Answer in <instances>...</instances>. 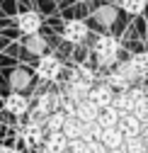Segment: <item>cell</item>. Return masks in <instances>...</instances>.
<instances>
[{
    "label": "cell",
    "mask_w": 148,
    "mask_h": 153,
    "mask_svg": "<svg viewBox=\"0 0 148 153\" xmlns=\"http://www.w3.org/2000/svg\"><path fill=\"white\" fill-rule=\"evenodd\" d=\"M39 153H49V151H44V148H41V151H39Z\"/></svg>",
    "instance_id": "e575fe53"
},
{
    "label": "cell",
    "mask_w": 148,
    "mask_h": 153,
    "mask_svg": "<svg viewBox=\"0 0 148 153\" xmlns=\"http://www.w3.org/2000/svg\"><path fill=\"white\" fill-rule=\"evenodd\" d=\"M119 117H121V114H119L117 107H102L100 114H97V124H100L102 131H107V129H117Z\"/></svg>",
    "instance_id": "8fae6325"
},
{
    "label": "cell",
    "mask_w": 148,
    "mask_h": 153,
    "mask_svg": "<svg viewBox=\"0 0 148 153\" xmlns=\"http://www.w3.org/2000/svg\"><path fill=\"white\" fill-rule=\"evenodd\" d=\"M148 5V0H119V7L129 15H141Z\"/></svg>",
    "instance_id": "d4e9b609"
},
{
    "label": "cell",
    "mask_w": 148,
    "mask_h": 153,
    "mask_svg": "<svg viewBox=\"0 0 148 153\" xmlns=\"http://www.w3.org/2000/svg\"><path fill=\"white\" fill-rule=\"evenodd\" d=\"M61 71H63L61 61L56 59V56H51V53H44L41 59L36 61V78H41L46 83H53L61 75Z\"/></svg>",
    "instance_id": "7a4b0ae2"
},
{
    "label": "cell",
    "mask_w": 148,
    "mask_h": 153,
    "mask_svg": "<svg viewBox=\"0 0 148 153\" xmlns=\"http://www.w3.org/2000/svg\"><path fill=\"white\" fill-rule=\"evenodd\" d=\"M17 148H10V146H0V153H15Z\"/></svg>",
    "instance_id": "1f68e13d"
},
{
    "label": "cell",
    "mask_w": 148,
    "mask_h": 153,
    "mask_svg": "<svg viewBox=\"0 0 148 153\" xmlns=\"http://www.w3.org/2000/svg\"><path fill=\"white\" fill-rule=\"evenodd\" d=\"M97 114H100V107H95L90 100H83V102L75 107V119H78L80 124L97 122Z\"/></svg>",
    "instance_id": "4fadbf2b"
},
{
    "label": "cell",
    "mask_w": 148,
    "mask_h": 153,
    "mask_svg": "<svg viewBox=\"0 0 148 153\" xmlns=\"http://www.w3.org/2000/svg\"><path fill=\"white\" fill-rule=\"evenodd\" d=\"M134 117L141 122V126L148 124V95H143V97L136 102V107H134Z\"/></svg>",
    "instance_id": "4316f807"
},
{
    "label": "cell",
    "mask_w": 148,
    "mask_h": 153,
    "mask_svg": "<svg viewBox=\"0 0 148 153\" xmlns=\"http://www.w3.org/2000/svg\"><path fill=\"white\" fill-rule=\"evenodd\" d=\"M119 75H121V78L129 83V85H138L141 80H138V75H136V71L131 68V63H129V61H121V63H117V68H114Z\"/></svg>",
    "instance_id": "603a6c76"
},
{
    "label": "cell",
    "mask_w": 148,
    "mask_h": 153,
    "mask_svg": "<svg viewBox=\"0 0 148 153\" xmlns=\"http://www.w3.org/2000/svg\"><path fill=\"white\" fill-rule=\"evenodd\" d=\"M104 83H107L109 88H112L114 92H121V90H129V88H131V85H129V83L121 78V75L117 73V71H112V73H109L107 78H104Z\"/></svg>",
    "instance_id": "484cf974"
},
{
    "label": "cell",
    "mask_w": 148,
    "mask_h": 153,
    "mask_svg": "<svg viewBox=\"0 0 148 153\" xmlns=\"http://www.w3.org/2000/svg\"><path fill=\"white\" fill-rule=\"evenodd\" d=\"M114 90L112 88H109L107 83H95V85H92L90 88V92H87V100L92 102V105H95V107H112L114 105Z\"/></svg>",
    "instance_id": "3957f363"
},
{
    "label": "cell",
    "mask_w": 148,
    "mask_h": 153,
    "mask_svg": "<svg viewBox=\"0 0 148 153\" xmlns=\"http://www.w3.org/2000/svg\"><path fill=\"white\" fill-rule=\"evenodd\" d=\"M143 95H146V90H143L141 85H131L129 90H121V92L114 95V105H112V107H117L119 114H129V112H134L136 102L143 97Z\"/></svg>",
    "instance_id": "6da1fadb"
},
{
    "label": "cell",
    "mask_w": 148,
    "mask_h": 153,
    "mask_svg": "<svg viewBox=\"0 0 148 153\" xmlns=\"http://www.w3.org/2000/svg\"><path fill=\"white\" fill-rule=\"evenodd\" d=\"M58 107H61V92H44L36 97V105H34V109L39 114H44V117L58 112Z\"/></svg>",
    "instance_id": "8992f818"
},
{
    "label": "cell",
    "mask_w": 148,
    "mask_h": 153,
    "mask_svg": "<svg viewBox=\"0 0 148 153\" xmlns=\"http://www.w3.org/2000/svg\"><path fill=\"white\" fill-rule=\"evenodd\" d=\"M66 153H85V143L78 139V141H68V148Z\"/></svg>",
    "instance_id": "f546056e"
},
{
    "label": "cell",
    "mask_w": 148,
    "mask_h": 153,
    "mask_svg": "<svg viewBox=\"0 0 148 153\" xmlns=\"http://www.w3.org/2000/svg\"><path fill=\"white\" fill-rule=\"evenodd\" d=\"M143 153H148V148H146V151H143Z\"/></svg>",
    "instance_id": "d590c367"
},
{
    "label": "cell",
    "mask_w": 148,
    "mask_h": 153,
    "mask_svg": "<svg viewBox=\"0 0 148 153\" xmlns=\"http://www.w3.org/2000/svg\"><path fill=\"white\" fill-rule=\"evenodd\" d=\"M5 109L15 117H22L29 112V97H24V92H10L5 97Z\"/></svg>",
    "instance_id": "52a82bcc"
},
{
    "label": "cell",
    "mask_w": 148,
    "mask_h": 153,
    "mask_svg": "<svg viewBox=\"0 0 148 153\" xmlns=\"http://www.w3.org/2000/svg\"><path fill=\"white\" fill-rule=\"evenodd\" d=\"M29 83H32L29 71H24V68H15V71L10 73V88H12V92H22L24 88H29Z\"/></svg>",
    "instance_id": "e0dca14e"
},
{
    "label": "cell",
    "mask_w": 148,
    "mask_h": 153,
    "mask_svg": "<svg viewBox=\"0 0 148 153\" xmlns=\"http://www.w3.org/2000/svg\"><path fill=\"white\" fill-rule=\"evenodd\" d=\"M117 129L121 131V136H124V139H136V136H141V122L134 117V112L121 114Z\"/></svg>",
    "instance_id": "ba28073f"
},
{
    "label": "cell",
    "mask_w": 148,
    "mask_h": 153,
    "mask_svg": "<svg viewBox=\"0 0 148 153\" xmlns=\"http://www.w3.org/2000/svg\"><path fill=\"white\" fill-rule=\"evenodd\" d=\"M46 129L44 126H36V124H29L27 122V126L22 129V141L27 143V146H39V143H44V139H46V134H44Z\"/></svg>",
    "instance_id": "7c38bea8"
},
{
    "label": "cell",
    "mask_w": 148,
    "mask_h": 153,
    "mask_svg": "<svg viewBox=\"0 0 148 153\" xmlns=\"http://www.w3.org/2000/svg\"><path fill=\"white\" fill-rule=\"evenodd\" d=\"M68 148V139L63 136V134H46V139H44V151L49 153H66Z\"/></svg>",
    "instance_id": "2e32d148"
},
{
    "label": "cell",
    "mask_w": 148,
    "mask_h": 153,
    "mask_svg": "<svg viewBox=\"0 0 148 153\" xmlns=\"http://www.w3.org/2000/svg\"><path fill=\"white\" fill-rule=\"evenodd\" d=\"M85 153H107V148L100 141H92V143H85Z\"/></svg>",
    "instance_id": "4dcf8cb0"
},
{
    "label": "cell",
    "mask_w": 148,
    "mask_h": 153,
    "mask_svg": "<svg viewBox=\"0 0 148 153\" xmlns=\"http://www.w3.org/2000/svg\"><path fill=\"white\" fill-rule=\"evenodd\" d=\"M80 131H83V124H80L75 117H66L61 134H63L68 141H78V139H80Z\"/></svg>",
    "instance_id": "ffe728a7"
},
{
    "label": "cell",
    "mask_w": 148,
    "mask_h": 153,
    "mask_svg": "<svg viewBox=\"0 0 148 153\" xmlns=\"http://www.w3.org/2000/svg\"><path fill=\"white\" fill-rule=\"evenodd\" d=\"M70 80L92 88V85H95V80H97V75H95V71H92L90 66H75V71H73V75H70Z\"/></svg>",
    "instance_id": "ac0fdd59"
},
{
    "label": "cell",
    "mask_w": 148,
    "mask_h": 153,
    "mask_svg": "<svg viewBox=\"0 0 148 153\" xmlns=\"http://www.w3.org/2000/svg\"><path fill=\"white\" fill-rule=\"evenodd\" d=\"M124 141H126V139L121 136L119 129H107V131H102V139H100V143H102L107 151H121Z\"/></svg>",
    "instance_id": "9a60e30c"
},
{
    "label": "cell",
    "mask_w": 148,
    "mask_h": 153,
    "mask_svg": "<svg viewBox=\"0 0 148 153\" xmlns=\"http://www.w3.org/2000/svg\"><path fill=\"white\" fill-rule=\"evenodd\" d=\"M102 139V129L97 122H90V124H83V131H80V141L83 143H92V141H100Z\"/></svg>",
    "instance_id": "44dd1931"
},
{
    "label": "cell",
    "mask_w": 148,
    "mask_h": 153,
    "mask_svg": "<svg viewBox=\"0 0 148 153\" xmlns=\"http://www.w3.org/2000/svg\"><path fill=\"white\" fill-rule=\"evenodd\" d=\"M87 36H90V27L80 20H68L63 25V39L70 44H83Z\"/></svg>",
    "instance_id": "277c9868"
},
{
    "label": "cell",
    "mask_w": 148,
    "mask_h": 153,
    "mask_svg": "<svg viewBox=\"0 0 148 153\" xmlns=\"http://www.w3.org/2000/svg\"><path fill=\"white\" fill-rule=\"evenodd\" d=\"M87 92H90V88H87V85H80V83H73V80H68V83L63 85V90H61V95H63V97L73 100L75 105H80L83 100H87Z\"/></svg>",
    "instance_id": "30bf717a"
},
{
    "label": "cell",
    "mask_w": 148,
    "mask_h": 153,
    "mask_svg": "<svg viewBox=\"0 0 148 153\" xmlns=\"http://www.w3.org/2000/svg\"><path fill=\"white\" fill-rule=\"evenodd\" d=\"M15 153H27V151H15Z\"/></svg>",
    "instance_id": "836d02e7"
},
{
    "label": "cell",
    "mask_w": 148,
    "mask_h": 153,
    "mask_svg": "<svg viewBox=\"0 0 148 153\" xmlns=\"http://www.w3.org/2000/svg\"><path fill=\"white\" fill-rule=\"evenodd\" d=\"M95 59H97V66L100 68H117L119 53H102V56H95Z\"/></svg>",
    "instance_id": "f1b7e54d"
},
{
    "label": "cell",
    "mask_w": 148,
    "mask_h": 153,
    "mask_svg": "<svg viewBox=\"0 0 148 153\" xmlns=\"http://www.w3.org/2000/svg\"><path fill=\"white\" fill-rule=\"evenodd\" d=\"M24 49L29 51V53H34V56H44V51H46V42H44V36L41 34H34V36H27V42H24Z\"/></svg>",
    "instance_id": "7402d4cb"
},
{
    "label": "cell",
    "mask_w": 148,
    "mask_h": 153,
    "mask_svg": "<svg viewBox=\"0 0 148 153\" xmlns=\"http://www.w3.org/2000/svg\"><path fill=\"white\" fill-rule=\"evenodd\" d=\"M63 122H66V114H63V112H53V114H49V117H46V124H44L46 134H58V131L63 129Z\"/></svg>",
    "instance_id": "cb8c5ba5"
},
{
    "label": "cell",
    "mask_w": 148,
    "mask_h": 153,
    "mask_svg": "<svg viewBox=\"0 0 148 153\" xmlns=\"http://www.w3.org/2000/svg\"><path fill=\"white\" fill-rule=\"evenodd\" d=\"M107 153H124V151H107Z\"/></svg>",
    "instance_id": "d6a6232c"
},
{
    "label": "cell",
    "mask_w": 148,
    "mask_h": 153,
    "mask_svg": "<svg viewBox=\"0 0 148 153\" xmlns=\"http://www.w3.org/2000/svg\"><path fill=\"white\" fill-rule=\"evenodd\" d=\"M92 20L102 27H112L117 22V5H100L95 12H92Z\"/></svg>",
    "instance_id": "5bb4252c"
},
{
    "label": "cell",
    "mask_w": 148,
    "mask_h": 153,
    "mask_svg": "<svg viewBox=\"0 0 148 153\" xmlns=\"http://www.w3.org/2000/svg\"><path fill=\"white\" fill-rule=\"evenodd\" d=\"M129 63H131V68L136 71V75H138V80H146V78H148V51L134 53L131 59H129Z\"/></svg>",
    "instance_id": "d6986e66"
},
{
    "label": "cell",
    "mask_w": 148,
    "mask_h": 153,
    "mask_svg": "<svg viewBox=\"0 0 148 153\" xmlns=\"http://www.w3.org/2000/svg\"><path fill=\"white\" fill-rule=\"evenodd\" d=\"M148 146L143 143V139L141 136H136V139H126L124 141V146H121V151L124 153H143Z\"/></svg>",
    "instance_id": "83f0119b"
},
{
    "label": "cell",
    "mask_w": 148,
    "mask_h": 153,
    "mask_svg": "<svg viewBox=\"0 0 148 153\" xmlns=\"http://www.w3.org/2000/svg\"><path fill=\"white\" fill-rule=\"evenodd\" d=\"M17 29H20L24 36L39 34V29H41V15L34 12V10H27L22 15H17Z\"/></svg>",
    "instance_id": "5b68a950"
},
{
    "label": "cell",
    "mask_w": 148,
    "mask_h": 153,
    "mask_svg": "<svg viewBox=\"0 0 148 153\" xmlns=\"http://www.w3.org/2000/svg\"><path fill=\"white\" fill-rule=\"evenodd\" d=\"M119 39L114 34H100L97 42H95V56H102V53H119Z\"/></svg>",
    "instance_id": "9c48e42d"
}]
</instances>
